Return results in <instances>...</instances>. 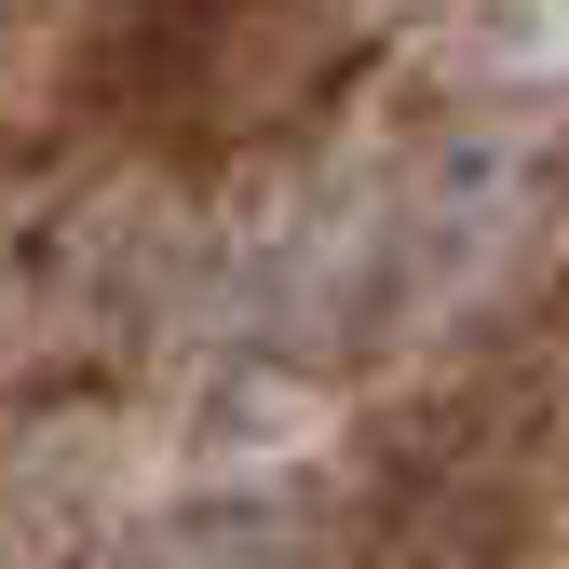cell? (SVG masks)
I'll list each match as a JSON object with an SVG mask.
<instances>
[{
	"mask_svg": "<svg viewBox=\"0 0 569 569\" xmlns=\"http://www.w3.org/2000/svg\"><path fill=\"white\" fill-rule=\"evenodd\" d=\"M122 569H312V542L271 529V516H177L163 542H136Z\"/></svg>",
	"mask_w": 569,
	"mask_h": 569,
	"instance_id": "6da1fadb",
	"label": "cell"
}]
</instances>
